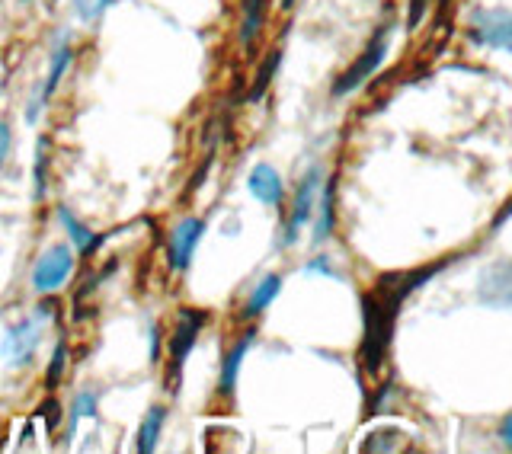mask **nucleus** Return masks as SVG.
<instances>
[{
    "label": "nucleus",
    "instance_id": "9d476101",
    "mask_svg": "<svg viewBox=\"0 0 512 454\" xmlns=\"http://www.w3.org/2000/svg\"><path fill=\"white\" fill-rule=\"evenodd\" d=\"M71 61H74V48H71V42H68V39H61V42L52 48V58H48L45 84L36 90V100H32V106H29V112H26V119H29V122H36L39 109H42V106L55 96V90L61 87L64 74H68V68H71Z\"/></svg>",
    "mask_w": 512,
    "mask_h": 454
},
{
    "label": "nucleus",
    "instance_id": "412c9836",
    "mask_svg": "<svg viewBox=\"0 0 512 454\" xmlns=\"http://www.w3.org/2000/svg\"><path fill=\"white\" fill-rule=\"evenodd\" d=\"M64 371H68V343L58 339L52 359H48V371H45V387H48V391H55V387L61 384Z\"/></svg>",
    "mask_w": 512,
    "mask_h": 454
},
{
    "label": "nucleus",
    "instance_id": "20e7f679",
    "mask_svg": "<svg viewBox=\"0 0 512 454\" xmlns=\"http://www.w3.org/2000/svg\"><path fill=\"white\" fill-rule=\"evenodd\" d=\"M391 39H394V20H384L375 32L372 39L365 42V48L359 52V58L349 64V68L333 80L330 87V96L333 100H343V96L356 93L368 77H375V71L384 64V58H388L391 52Z\"/></svg>",
    "mask_w": 512,
    "mask_h": 454
},
{
    "label": "nucleus",
    "instance_id": "a878e982",
    "mask_svg": "<svg viewBox=\"0 0 512 454\" xmlns=\"http://www.w3.org/2000/svg\"><path fill=\"white\" fill-rule=\"evenodd\" d=\"M304 272L308 275H327V279H340V272H336L333 266H330V259L327 256H314L308 266H304Z\"/></svg>",
    "mask_w": 512,
    "mask_h": 454
},
{
    "label": "nucleus",
    "instance_id": "5701e85b",
    "mask_svg": "<svg viewBox=\"0 0 512 454\" xmlns=\"http://www.w3.org/2000/svg\"><path fill=\"white\" fill-rule=\"evenodd\" d=\"M109 4H112V0H71L77 20L87 23V26H93L96 20H100V16L109 10Z\"/></svg>",
    "mask_w": 512,
    "mask_h": 454
},
{
    "label": "nucleus",
    "instance_id": "f8f14e48",
    "mask_svg": "<svg viewBox=\"0 0 512 454\" xmlns=\"http://www.w3.org/2000/svg\"><path fill=\"white\" fill-rule=\"evenodd\" d=\"M247 189H250V196L266 208H279L285 202V183L272 164H256L247 176Z\"/></svg>",
    "mask_w": 512,
    "mask_h": 454
},
{
    "label": "nucleus",
    "instance_id": "4468645a",
    "mask_svg": "<svg viewBox=\"0 0 512 454\" xmlns=\"http://www.w3.org/2000/svg\"><path fill=\"white\" fill-rule=\"evenodd\" d=\"M279 291H282V275H279V272L263 275V279L253 285V291L247 295V301H244V307H240V314H237V317H240V320H256L272 301L279 298Z\"/></svg>",
    "mask_w": 512,
    "mask_h": 454
},
{
    "label": "nucleus",
    "instance_id": "39448f33",
    "mask_svg": "<svg viewBox=\"0 0 512 454\" xmlns=\"http://www.w3.org/2000/svg\"><path fill=\"white\" fill-rule=\"evenodd\" d=\"M77 266V250L71 243H52L48 250L39 253L36 266L29 272V285L36 295H55V291L71 279V272Z\"/></svg>",
    "mask_w": 512,
    "mask_h": 454
},
{
    "label": "nucleus",
    "instance_id": "a211bd4d",
    "mask_svg": "<svg viewBox=\"0 0 512 454\" xmlns=\"http://www.w3.org/2000/svg\"><path fill=\"white\" fill-rule=\"evenodd\" d=\"M96 410H100V391L96 387H84L77 391L74 403H71V416H68V439L77 435L80 419H96Z\"/></svg>",
    "mask_w": 512,
    "mask_h": 454
},
{
    "label": "nucleus",
    "instance_id": "aec40b11",
    "mask_svg": "<svg viewBox=\"0 0 512 454\" xmlns=\"http://www.w3.org/2000/svg\"><path fill=\"white\" fill-rule=\"evenodd\" d=\"M407 442H404V432L400 429H378L372 432L368 439L359 445L362 451H400Z\"/></svg>",
    "mask_w": 512,
    "mask_h": 454
},
{
    "label": "nucleus",
    "instance_id": "4be33fe9",
    "mask_svg": "<svg viewBox=\"0 0 512 454\" xmlns=\"http://www.w3.org/2000/svg\"><path fill=\"white\" fill-rule=\"evenodd\" d=\"M279 64H282V52H269V58L263 61V68L256 71V77H253V90H250V100H260V96L269 90V84H272V77H276V71H279Z\"/></svg>",
    "mask_w": 512,
    "mask_h": 454
},
{
    "label": "nucleus",
    "instance_id": "1a4fd4ad",
    "mask_svg": "<svg viewBox=\"0 0 512 454\" xmlns=\"http://www.w3.org/2000/svg\"><path fill=\"white\" fill-rule=\"evenodd\" d=\"M477 301L493 307V311H509L512 307V259L487 266L477 275Z\"/></svg>",
    "mask_w": 512,
    "mask_h": 454
},
{
    "label": "nucleus",
    "instance_id": "c85d7f7f",
    "mask_svg": "<svg viewBox=\"0 0 512 454\" xmlns=\"http://www.w3.org/2000/svg\"><path fill=\"white\" fill-rule=\"evenodd\" d=\"M148 336H151V362L157 365V359H160V330H157V323H151V327H148Z\"/></svg>",
    "mask_w": 512,
    "mask_h": 454
},
{
    "label": "nucleus",
    "instance_id": "6ab92c4d",
    "mask_svg": "<svg viewBox=\"0 0 512 454\" xmlns=\"http://www.w3.org/2000/svg\"><path fill=\"white\" fill-rule=\"evenodd\" d=\"M48 138L42 135L36 141V167H32V199L42 202L48 196Z\"/></svg>",
    "mask_w": 512,
    "mask_h": 454
},
{
    "label": "nucleus",
    "instance_id": "9b49d317",
    "mask_svg": "<svg viewBox=\"0 0 512 454\" xmlns=\"http://www.w3.org/2000/svg\"><path fill=\"white\" fill-rule=\"evenodd\" d=\"M253 346H256V330H247L228 352H224L221 375H218V394L221 397H234L237 381H240V368H244V362H247V355H250Z\"/></svg>",
    "mask_w": 512,
    "mask_h": 454
},
{
    "label": "nucleus",
    "instance_id": "2eb2a0df",
    "mask_svg": "<svg viewBox=\"0 0 512 454\" xmlns=\"http://www.w3.org/2000/svg\"><path fill=\"white\" fill-rule=\"evenodd\" d=\"M58 221H61V227H64V231H68V243H71V247L80 253V256H93L96 253V247H100V237H93V231H90V227L84 224V221H80L74 212H71V208H58Z\"/></svg>",
    "mask_w": 512,
    "mask_h": 454
},
{
    "label": "nucleus",
    "instance_id": "f03ea898",
    "mask_svg": "<svg viewBox=\"0 0 512 454\" xmlns=\"http://www.w3.org/2000/svg\"><path fill=\"white\" fill-rule=\"evenodd\" d=\"M208 323V314L202 307H180L176 311V320H173V330L167 336V391H180V381H183V368H186V359L189 352L196 349L199 336Z\"/></svg>",
    "mask_w": 512,
    "mask_h": 454
},
{
    "label": "nucleus",
    "instance_id": "cd10ccee",
    "mask_svg": "<svg viewBox=\"0 0 512 454\" xmlns=\"http://www.w3.org/2000/svg\"><path fill=\"white\" fill-rule=\"evenodd\" d=\"M500 442H503V448L512 451V413H506V419L500 423Z\"/></svg>",
    "mask_w": 512,
    "mask_h": 454
},
{
    "label": "nucleus",
    "instance_id": "7ed1b4c3",
    "mask_svg": "<svg viewBox=\"0 0 512 454\" xmlns=\"http://www.w3.org/2000/svg\"><path fill=\"white\" fill-rule=\"evenodd\" d=\"M48 317H52V301L39 304L32 317L10 323V327L4 330V339H0V362L13 371L29 368L32 362H36V352H39Z\"/></svg>",
    "mask_w": 512,
    "mask_h": 454
},
{
    "label": "nucleus",
    "instance_id": "dca6fc26",
    "mask_svg": "<svg viewBox=\"0 0 512 454\" xmlns=\"http://www.w3.org/2000/svg\"><path fill=\"white\" fill-rule=\"evenodd\" d=\"M266 13H269V0H240V42L247 48L256 45L260 32L266 26Z\"/></svg>",
    "mask_w": 512,
    "mask_h": 454
},
{
    "label": "nucleus",
    "instance_id": "f3484780",
    "mask_svg": "<svg viewBox=\"0 0 512 454\" xmlns=\"http://www.w3.org/2000/svg\"><path fill=\"white\" fill-rule=\"evenodd\" d=\"M167 416H170V410L160 407V403L144 413L141 426H138V439H135V451L138 454H151L157 448L160 435H164V426H167Z\"/></svg>",
    "mask_w": 512,
    "mask_h": 454
},
{
    "label": "nucleus",
    "instance_id": "393cba45",
    "mask_svg": "<svg viewBox=\"0 0 512 454\" xmlns=\"http://www.w3.org/2000/svg\"><path fill=\"white\" fill-rule=\"evenodd\" d=\"M61 413H64V407H61V400H58V397H48V400H42L39 416L45 419L48 432H55V429L61 426Z\"/></svg>",
    "mask_w": 512,
    "mask_h": 454
},
{
    "label": "nucleus",
    "instance_id": "ddd939ff",
    "mask_svg": "<svg viewBox=\"0 0 512 454\" xmlns=\"http://www.w3.org/2000/svg\"><path fill=\"white\" fill-rule=\"evenodd\" d=\"M333 227H336V176L324 180L320 186V196H317V208H314V231H311V243L320 247L333 237Z\"/></svg>",
    "mask_w": 512,
    "mask_h": 454
},
{
    "label": "nucleus",
    "instance_id": "c756f323",
    "mask_svg": "<svg viewBox=\"0 0 512 454\" xmlns=\"http://www.w3.org/2000/svg\"><path fill=\"white\" fill-rule=\"evenodd\" d=\"M295 7V0H282V10H292Z\"/></svg>",
    "mask_w": 512,
    "mask_h": 454
},
{
    "label": "nucleus",
    "instance_id": "f257e3e1",
    "mask_svg": "<svg viewBox=\"0 0 512 454\" xmlns=\"http://www.w3.org/2000/svg\"><path fill=\"white\" fill-rule=\"evenodd\" d=\"M452 263V256L439 259V263L416 266V269H400V272H384L375 279V285L362 291V343H359V368L365 378L378 381L388 365L394 330L400 307L410 295H416L429 279Z\"/></svg>",
    "mask_w": 512,
    "mask_h": 454
},
{
    "label": "nucleus",
    "instance_id": "b1692460",
    "mask_svg": "<svg viewBox=\"0 0 512 454\" xmlns=\"http://www.w3.org/2000/svg\"><path fill=\"white\" fill-rule=\"evenodd\" d=\"M436 0H407V29H420V23L426 20V13L432 10Z\"/></svg>",
    "mask_w": 512,
    "mask_h": 454
},
{
    "label": "nucleus",
    "instance_id": "6e6552de",
    "mask_svg": "<svg viewBox=\"0 0 512 454\" xmlns=\"http://www.w3.org/2000/svg\"><path fill=\"white\" fill-rule=\"evenodd\" d=\"M202 237H205V221L196 218V215L183 218L180 224L173 227L170 237H167V266H170V272H186L192 266Z\"/></svg>",
    "mask_w": 512,
    "mask_h": 454
},
{
    "label": "nucleus",
    "instance_id": "bb28decb",
    "mask_svg": "<svg viewBox=\"0 0 512 454\" xmlns=\"http://www.w3.org/2000/svg\"><path fill=\"white\" fill-rule=\"evenodd\" d=\"M10 148H13V132H10L7 122H0V170H4V164H7Z\"/></svg>",
    "mask_w": 512,
    "mask_h": 454
},
{
    "label": "nucleus",
    "instance_id": "423d86ee",
    "mask_svg": "<svg viewBox=\"0 0 512 454\" xmlns=\"http://www.w3.org/2000/svg\"><path fill=\"white\" fill-rule=\"evenodd\" d=\"M320 186H324V170L311 167L308 173L301 176L298 186H295V196L292 205H288V215L282 224V247H295L298 234L308 227V221L314 218V208H317V196H320Z\"/></svg>",
    "mask_w": 512,
    "mask_h": 454
},
{
    "label": "nucleus",
    "instance_id": "0eeeda50",
    "mask_svg": "<svg viewBox=\"0 0 512 454\" xmlns=\"http://www.w3.org/2000/svg\"><path fill=\"white\" fill-rule=\"evenodd\" d=\"M468 39L477 48L512 55V10L506 7H480L468 16Z\"/></svg>",
    "mask_w": 512,
    "mask_h": 454
}]
</instances>
